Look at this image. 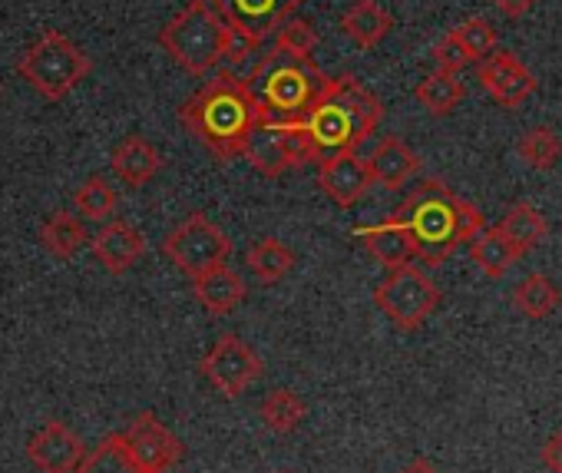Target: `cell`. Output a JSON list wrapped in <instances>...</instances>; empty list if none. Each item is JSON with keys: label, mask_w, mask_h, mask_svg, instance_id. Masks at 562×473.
I'll use <instances>...</instances> for the list:
<instances>
[{"label": "cell", "mask_w": 562, "mask_h": 473, "mask_svg": "<svg viewBox=\"0 0 562 473\" xmlns=\"http://www.w3.org/2000/svg\"><path fill=\"white\" fill-rule=\"evenodd\" d=\"M258 414H261V424H265L268 430H274V433H289V430H295V427L305 420L308 404H305V397H302L299 391H292V387H274V391L265 394Z\"/></svg>", "instance_id": "83f0119b"}, {"label": "cell", "mask_w": 562, "mask_h": 473, "mask_svg": "<svg viewBox=\"0 0 562 473\" xmlns=\"http://www.w3.org/2000/svg\"><path fill=\"white\" fill-rule=\"evenodd\" d=\"M496 228L506 235V239H509L522 256L532 252L536 246H542V239L549 235V225H546L542 212H539L532 202H513V205L503 212V218L496 222Z\"/></svg>", "instance_id": "603a6c76"}, {"label": "cell", "mask_w": 562, "mask_h": 473, "mask_svg": "<svg viewBox=\"0 0 562 473\" xmlns=\"http://www.w3.org/2000/svg\"><path fill=\"white\" fill-rule=\"evenodd\" d=\"M401 473H440V470H437V466H434L430 460H424V457H420V460L407 463V466H404Z\"/></svg>", "instance_id": "74e56055"}, {"label": "cell", "mask_w": 562, "mask_h": 473, "mask_svg": "<svg viewBox=\"0 0 562 473\" xmlns=\"http://www.w3.org/2000/svg\"><path fill=\"white\" fill-rule=\"evenodd\" d=\"M522 259V252L506 239V235L493 225L483 228L476 239L470 243V262L486 275V279H503L516 262Z\"/></svg>", "instance_id": "7402d4cb"}, {"label": "cell", "mask_w": 562, "mask_h": 473, "mask_svg": "<svg viewBox=\"0 0 562 473\" xmlns=\"http://www.w3.org/2000/svg\"><path fill=\"white\" fill-rule=\"evenodd\" d=\"M90 249L110 275H123L143 259L146 235L139 228H133L130 222H106L90 239Z\"/></svg>", "instance_id": "9a60e30c"}, {"label": "cell", "mask_w": 562, "mask_h": 473, "mask_svg": "<svg viewBox=\"0 0 562 473\" xmlns=\"http://www.w3.org/2000/svg\"><path fill=\"white\" fill-rule=\"evenodd\" d=\"M318 185L325 189V195L335 205L351 209L355 202H361L368 195V189L374 185V176H371L368 159L358 156V149H345V153H331L322 159Z\"/></svg>", "instance_id": "7c38bea8"}, {"label": "cell", "mask_w": 562, "mask_h": 473, "mask_svg": "<svg viewBox=\"0 0 562 473\" xmlns=\"http://www.w3.org/2000/svg\"><path fill=\"white\" fill-rule=\"evenodd\" d=\"M315 44H318V34L305 18H289L274 34L278 50H289V54H299V57H312Z\"/></svg>", "instance_id": "836d02e7"}, {"label": "cell", "mask_w": 562, "mask_h": 473, "mask_svg": "<svg viewBox=\"0 0 562 473\" xmlns=\"http://www.w3.org/2000/svg\"><path fill=\"white\" fill-rule=\"evenodd\" d=\"M480 83L506 110L522 106L536 93V77L509 50H493L486 60H480Z\"/></svg>", "instance_id": "4fadbf2b"}, {"label": "cell", "mask_w": 562, "mask_h": 473, "mask_svg": "<svg viewBox=\"0 0 562 473\" xmlns=\"http://www.w3.org/2000/svg\"><path fill=\"white\" fill-rule=\"evenodd\" d=\"M374 305L401 328V331H417L440 305V285L427 279L424 269L417 266H401L391 269L387 279L374 289Z\"/></svg>", "instance_id": "ba28073f"}, {"label": "cell", "mask_w": 562, "mask_h": 473, "mask_svg": "<svg viewBox=\"0 0 562 473\" xmlns=\"http://www.w3.org/2000/svg\"><path fill=\"white\" fill-rule=\"evenodd\" d=\"M74 205L90 222H106L116 212V189L103 176L83 179V185L74 192Z\"/></svg>", "instance_id": "4dcf8cb0"}, {"label": "cell", "mask_w": 562, "mask_h": 473, "mask_svg": "<svg viewBox=\"0 0 562 473\" xmlns=\"http://www.w3.org/2000/svg\"><path fill=\"white\" fill-rule=\"evenodd\" d=\"M93 64L83 54L80 44H74L60 31H44L18 60V74L44 97V100H64L70 97L87 77Z\"/></svg>", "instance_id": "8992f818"}, {"label": "cell", "mask_w": 562, "mask_h": 473, "mask_svg": "<svg viewBox=\"0 0 562 473\" xmlns=\"http://www.w3.org/2000/svg\"><path fill=\"white\" fill-rule=\"evenodd\" d=\"M126 443H130V453L136 457V463L146 470V473H166L179 463L182 457V443L179 437L153 414V410H143L130 420V427L123 430Z\"/></svg>", "instance_id": "8fae6325"}, {"label": "cell", "mask_w": 562, "mask_h": 473, "mask_svg": "<svg viewBox=\"0 0 562 473\" xmlns=\"http://www.w3.org/2000/svg\"><path fill=\"white\" fill-rule=\"evenodd\" d=\"M241 156H245L261 176H268V179H278L281 172H285V169H289V159H285V136H281V120L265 116V120L251 129V136H248Z\"/></svg>", "instance_id": "ffe728a7"}, {"label": "cell", "mask_w": 562, "mask_h": 473, "mask_svg": "<svg viewBox=\"0 0 562 473\" xmlns=\"http://www.w3.org/2000/svg\"><path fill=\"white\" fill-rule=\"evenodd\" d=\"M27 457L41 473H77L80 460L87 457V447L64 420H47L31 437Z\"/></svg>", "instance_id": "5bb4252c"}, {"label": "cell", "mask_w": 562, "mask_h": 473, "mask_svg": "<svg viewBox=\"0 0 562 473\" xmlns=\"http://www.w3.org/2000/svg\"><path fill=\"white\" fill-rule=\"evenodd\" d=\"M374 182H381L384 189H401L407 185L417 172H420V156L397 136H384L374 149V156L368 159Z\"/></svg>", "instance_id": "ac0fdd59"}, {"label": "cell", "mask_w": 562, "mask_h": 473, "mask_svg": "<svg viewBox=\"0 0 562 473\" xmlns=\"http://www.w3.org/2000/svg\"><path fill=\"white\" fill-rule=\"evenodd\" d=\"M281 136H285V159L289 169H305L315 159H322V149L315 143V136L305 129L302 120H281Z\"/></svg>", "instance_id": "1f68e13d"}, {"label": "cell", "mask_w": 562, "mask_h": 473, "mask_svg": "<svg viewBox=\"0 0 562 473\" xmlns=\"http://www.w3.org/2000/svg\"><path fill=\"white\" fill-rule=\"evenodd\" d=\"M513 305L519 315L539 322L549 318L559 305H562V292L555 289V282H549L546 275H526L516 289H513Z\"/></svg>", "instance_id": "f1b7e54d"}, {"label": "cell", "mask_w": 562, "mask_h": 473, "mask_svg": "<svg viewBox=\"0 0 562 473\" xmlns=\"http://www.w3.org/2000/svg\"><path fill=\"white\" fill-rule=\"evenodd\" d=\"M41 243L57 259H74L83 246H90V235L83 228V215H74L67 209H57L41 225Z\"/></svg>", "instance_id": "cb8c5ba5"}, {"label": "cell", "mask_w": 562, "mask_h": 473, "mask_svg": "<svg viewBox=\"0 0 562 473\" xmlns=\"http://www.w3.org/2000/svg\"><path fill=\"white\" fill-rule=\"evenodd\" d=\"M539 460L549 473H562V430L546 437V443L539 447Z\"/></svg>", "instance_id": "d590c367"}, {"label": "cell", "mask_w": 562, "mask_h": 473, "mask_svg": "<svg viewBox=\"0 0 562 473\" xmlns=\"http://www.w3.org/2000/svg\"><path fill=\"white\" fill-rule=\"evenodd\" d=\"M355 235L361 239V246L368 249V256L378 266H384L387 272L401 269V266H411V259H417V249H414V239H411L407 225L401 218H394V215H387L378 225H358Z\"/></svg>", "instance_id": "2e32d148"}, {"label": "cell", "mask_w": 562, "mask_h": 473, "mask_svg": "<svg viewBox=\"0 0 562 473\" xmlns=\"http://www.w3.org/2000/svg\"><path fill=\"white\" fill-rule=\"evenodd\" d=\"M453 34H457V41L463 44L470 64H480V60H486V57L496 50V31H493V24L483 21V18H467L460 27H453Z\"/></svg>", "instance_id": "d6a6232c"}, {"label": "cell", "mask_w": 562, "mask_h": 473, "mask_svg": "<svg viewBox=\"0 0 562 473\" xmlns=\"http://www.w3.org/2000/svg\"><path fill=\"white\" fill-rule=\"evenodd\" d=\"M192 289H195L199 305H202L205 312H212V315H228V312H235V308L245 302V295H248L241 275L232 272L228 266H218V269H212V272L192 279Z\"/></svg>", "instance_id": "d6986e66"}, {"label": "cell", "mask_w": 562, "mask_h": 473, "mask_svg": "<svg viewBox=\"0 0 562 473\" xmlns=\"http://www.w3.org/2000/svg\"><path fill=\"white\" fill-rule=\"evenodd\" d=\"M516 153H519V159L529 169L546 172V169H552L562 159V139H559V133L552 126H532L516 143Z\"/></svg>", "instance_id": "f546056e"}, {"label": "cell", "mask_w": 562, "mask_h": 473, "mask_svg": "<svg viewBox=\"0 0 562 473\" xmlns=\"http://www.w3.org/2000/svg\"><path fill=\"white\" fill-rule=\"evenodd\" d=\"M434 60H437L440 70H450V74H460V70L470 64V57H467V50H463V44L457 41L453 31H447V34L434 44Z\"/></svg>", "instance_id": "e575fe53"}, {"label": "cell", "mask_w": 562, "mask_h": 473, "mask_svg": "<svg viewBox=\"0 0 562 473\" xmlns=\"http://www.w3.org/2000/svg\"><path fill=\"white\" fill-rule=\"evenodd\" d=\"M209 4L235 34L261 44L268 41V34H278V27L289 18H295L305 0H209Z\"/></svg>", "instance_id": "30bf717a"}, {"label": "cell", "mask_w": 562, "mask_h": 473, "mask_svg": "<svg viewBox=\"0 0 562 473\" xmlns=\"http://www.w3.org/2000/svg\"><path fill=\"white\" fill-rule=\"evenodd\" d=\"M391 215L407 225L417 259L427 269L443 266L463 243H473L486 228L483 212L440 179H424Z\"/></svg>", "instance_id": "7a4b0ae2"}, {"label": "cell", "mask_w": 562, "mask_h": 473, "mask_svg": "<svg viewBox=\"0 0 562 473\" xmlns=\"http://www.w3.org/2000/svg\"><path fill=\"white\" fill-rule=\"evenodd\" d=\"M166 259L189 279H199L218 266H225L232 252V239L205 212H192L182 225H176L162 239Z\"/></svg>", "instance_id": "52a82bcc"}, {"label": "cell", "mask_w": 562, "mask_h": 473, "mask_svg": "<svg viewBox=\"0 0 562 473\" xmlns=\"http://www.w3.org/2000/svg\"><path fill=\"white\" fill-rule=\"evenodd\" d=\"M490 4L506 18H522L526 11H532V4H539V0H490Z\"/></svg>", "instance_id": "8d00e7d4"}, {"label": "cell", "mask_w": 562, "mask_h": 473, "mask_svg": "<svg viewBox=\"0 0 562 473\" xmlns=\"http://www.w3.org/2000/svg\"><path fill=\"white\" fill-rule=\"evenodd\" d=\"M258 106L271 120H302L325 93L331 77L312 60L271 47L245 77Z\"/></svg>", "instance_id": "277c9868"}, {"label": "cell", "mask_w": 562, "mask_h": 473, "mask_svg": "<svg viewBox=\"0 0 562 473\" xmlns=\"http://www.w3.org/2000/svg\"><path fill=\"white\" fill-rule=\"evenodd\" d=\"M261 120L265 110L258 106L248 80L235 77V70H215V77L179 106L182 129L195 136L218 162L241 156Z\"/></svg>", "instance_id": "6da1fadb"}, {"label": "cell", "mask_w": 562, "mask_h": 473, "mask_svg": "<svg viewBox=\"0 0 562 473\" xmlns=\"http://www.w3.org/2000/svg\"><path fill=\"white\" fill-rule=\"evenodd\" d=\"M278 473H292V470H278Z\"/></svg>", "instance_id": "f35d334b"}, {"label": "cell", "mask_w": 562, "mask_h": 473, "mask_svg": "<svg viewBox=\"0 0 562 473\" xmlns=\"http://www.w3.org/2000/svg\"><path fill=\"white\" fill-rule=\"evenodd\" d=\"M110 169H113V176H116L120 182L139 189V185H146L149 179L159 176V169H162V153H159L149 139H143V136L133 133V136H126L123 143H116V149H113V156H110Z\"/></svg>", "instance_id": "e0dca14e"}, {"label": "cell", "mask_w": 562, "mask_h": 473, "mask_svg": "<svg viewBox=\"0 0 562 473\" xmlns=\"http://www.w3.org/2000/svg\"><path fill=\"white\" fill-rule=\"evenodd\" d=\"M414 97H417V103H420L430 116H447V113H453V110L463 103L467 87H463V80H460L457 74H450V70H434V74H427V77L417 83Z\"/></svg>", "instance_id": "d4e9b609"}, {"label": "cell", "mask_w": 562, "mask_h": 473, "mask_svg": "<svg viewBox=\"0 0 562 473\" xmlns=\"http://www.w3.org/2000/svg\"><path fill=\"white\" fill-rule=\"evenodd\" d=\"M295 252L278 243V239H258L248 252H245V266L251 269V275L261 282V285H274L285 279L292 269H295Z\"/></svg>", "instance_id": "484cf974"}, {"label": "cell", "mask_w": 562, "mask_h": 473, "mask_svg": "<svg viewBox=\"0 0 562 473\" xmlns=\"http://www.w3.org/2000/svg\"><path fill=\"white\" fill-rule=\"evenodd\" d=\"M235 31L222 21V14L209 0H189V4L159 31V47L192 77H205L218 70L228 57Z\"/></svg>", "instance_id": "5b68a950"}, {"label": "cell", "mask_w": 562, "mask_h": 473, "mask_svg": "<svg viewBox=\"0 0 562 473\" xmlns=\"http://www.w3.org/2000/svg\"><path fill=\"white\" fill-rule=\"evenodd\" d=\"M341 31L361 50H371L394 31V18L378 4V0H358L355 8H348V14H341Z\"/></svg>", "instance_id": "44dd1931"}, {"label": "cell", "mask_w": 562, "mask_h": 473, "mask_svg": "<svg viewBox=\"0 0 562 473\" xmlns=\"http://www.w3.org/2000/svg\"><path fill=\"white\" fill-rule=\"evenodd\" d=\"M77 473H146V470L130 453L126 437L123 433H110L93 450H87V457L80 460Z\"/></svg>", "instance_id": "4316f807"}, {"label": "cell", "mask_w": 562, "mask_h": 473, "mask_svg": "<svg viewBox=\"0 0 562 473\" xmlns=\"http://www.w3.org/2000/svg\"><path fill=\"white\" fill-rule=\"evenodd\" d=\"M199 371L205 374V381L228 401L241 397L265 371L261 358L251 351V345H245L238 335L225 331L215 338V345L209 348V354L199 361Z\"/></svg>", "instance_id": "9c48e42d"}, {"label": "cell", "mask_w": 562, "mask_h": 473, "mask_svg": "<svg viewBox=\"0 0 562 473\" xmlns=\"http://www.w3.org/2000/svg\"><path fill=\"white\" fill-rule=\"evenodd\" d=\"M384 120V103L351 74L331 77L315 106L302 116L305 129L315 136L322 159L331 153L358 149Z\"/></svg>", "instance_id": "3957f363"}]
</instances>
